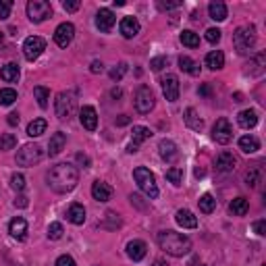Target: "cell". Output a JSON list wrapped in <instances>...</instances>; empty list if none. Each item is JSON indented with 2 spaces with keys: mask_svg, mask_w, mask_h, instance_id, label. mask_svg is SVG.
<instances>
[{
  "mask_svg": "<svg viewBox=\"0 0 266 266\" xmlns=\"http://www.w3.org/2000/svg\"><path fill=\"white\" fill-rule=\"evenodd\" d=\"M46 50V40L40 38V35H29V38L23 42V55L27 61H35L42 57V52Z\"/></svg>",
  "mask_w": 266,
  "mask_h": 266,
  "instance_id": "9",
  "label": "cell"
},
{
  "mask_svg": "<svg viewBox=\"0 0 266 266\" xmlns=\"http://www.w3.org/2000/svg\"><path fill=\"white\" fill-rule=\"evenodd\" d=\"M125 73H127V65L125 63H119L115 69H111V79L113 81H121Z\"/></svg>",
  "mask_w": 266,
  "mask_h": 266,
  "instance_id": "44",
  "label": "cell"
},
{
  "mask_svg": "<svg viewBox=\"0 0 266 266\" xmlns=\"http://www.w3.org/2000/svg\"><path fill=\"white\" fill-rule=\"evenodd\" d=\"M79 121H81L83 129L96 131V127H98V115H96L94 106H83V109L79 111Z\"/></svg>",
  "mask_w": 266,
  "mask_h": 266,
  "instance_id": "15",
  "label": "cell"
},
{
  "mask_svg": "<svg viewBox=\"0 0 266 266\" xmlns=\"http://www.w3.org/2000/svg\"><path fill=\"white\" fill-rule=\"evenodd\" d=\"M46 181H48L52 191L69 193V191H73L79 183V171L69 163H61V165L50 169V173L46 175Z\"/></svg>",
  "mask_w": 266,
  "mask_h": 266,
  "instance_id": "1",
  "label": "cell"
},
{
  "mask_svg": "<svg viewBox=\"0 0 266 266\" xmlns=\"http://www.w3.org/2000/svg\"><path fill=\"white\" fill-rule=\"evenodd\" d=\"M185 123H187V127L193 129V131H202L204 129V121L198 117L196 109H187L185 111Z\"/></svg>",
  "mask_w": 266,
  "mask_h": 266,
  "instance_id": "30",
  "label": "cell"
},
{
  "mask_svg": "<svg viewBox=\"0 0 266 266\" xmlns=\"http://www.w3.org/2000/svg\"><path fill=\"white\" fill-rule=\"evenodd\" d=\"M175 221H177V225L183 227V229H196L198 227V219H196V215H193L191 210H183V208L177 210Z\"/></svg>",
  "mask_w": 266,
  "mask_h": 266,
  "instance_id": "23",
  "label": "cell"
},
{
  "mask_svg": "<svg viewBox=\"0 0 266 266\" xmlns=\"http://www.w3.org/2000/svg\"><path fill=\"white\" fill-rule=\"evenodd\" d=\"M7 123H9L11 127H17V125H19V113H11L7 117Z\"/></svg>",
  "mask_w": 266,
  "mask_h": 266,
  "instance_id": "52",
  "label": "cell"
},
{
  "mask_svg": "<svg viewBox=\"0 0 266 266\" xmlns=\"http://www.w3.org/2000/svg\"><path fill=\"white\" fill-rule=\"evenodd\" d=\"M212 139H215L217 144H221V146H227L229 141L233 139V127H231V123H229L225 117H221L215 123V127H212Z\"/></svg>",
  "mask_w": 266,
  "mask_h": 266,
  "instance_id": "10",
  "label": "cell"
},
{
  "mask_svg": "<svg viewBox=\"0 0 266 266\" xmlns=\"http://www.w3.org/2000/svg\"><path fill=\"white\" fill-rule=\"evenodd\" d=\"M119 29H121V33H123V38H127V40H131V38H135V35L139 33V21L135 19V17H123L121 19V23H119Z\"/></svg>",
  "mask_w": 266,
  "mask_h": 266,
  "instance_id": "16",
  "label": "cell"
},
{
  "mask_svg": "<svg viewBox=\"0 0 266 266\" xmlns=\"http://www.w3.org/2000/svg\"><path fill=\"white\" fill-rule=\"evenodd\" d=\"M181 42H183V46H187V48H198V46H200V35H198L196 31L185 29V31L181 33Z\"/></svg>",
  "mask_w": 266,
  "mask_h": 266,
  "instance_id": "36",
  "label": "cell"
},
{
  "mask_svg": "<svg viewBox=\"0 0 266 266\" xmlns=\"http://www.w3.org/2000/svg\"><path fill=\"white\" fill-rule=\"evenodd\" d=\"M100 227H102V229H109V231H115V229H119V227H121L119 215H117V212H106V221L100 223Z\"/></svg>",
  "mask_w": 266,
  "mask_h": 266,
  "instance_id": "37",
  "label": "cell"
},
{
  "mask_svg": "<svg viewBox=\"0 0 266 266\" xmlns=\"http://www.w3.org/2000/svg\"><path fill=\"white\" fill-rule=\"evenodd\" d=\"M167 63H169L167 57H156V59L150 61V69H152V71H163V69L167 67Z\"/></svg>",
  "mask_w": 266,
  "mask_h": 266,
  "instance_id": "46",
  "label": "cell"
},
{
  "mask_svg": "<svg viewBox=\"0 0 266 266\" xmlns=\"http://www.w3.org/2000/svg\"><path fill=\"white\" fill-rule=\"evenodd\" d=\"M250 75H262L264 73V67H266V57L264 52H260V55H256L252 61H250Z\"/></svg>",
  "mask_w": 266,
  "mask_h": 266,
  "instance_id": "33",
  "label": "cell"
},
{
  "mask_svg": "<svg viewBox=\"0 0 266 266\" xmlns=\"http://www.w3.org/2000/svg\"><path fill=\"white\" fill-rule=\"evenodd\" d=\"M65 144H67V135H65L63 131H57L55 135L50 137V141H48V156H50V158L59 156V154L65 150Z\"/></svg>",
  "mask_w": 266,
  "mask_h": 266,
  "instance_id": "21",
  "label": "cell"
},
{
  "mask_svg": "<svg viewBox=\"0 0 266 266\" xmlns=\"http://www.w3.org/2000/svg\"><path fill=\"white\" fill-rule=\"evenodd\" d=\"M11 187H13L15 191H23V189H25V177H23L21 173H15V175L11 177Z\"/></svg>",
  "mask_w": 266,
  "mask_h": 266,
  "instance_id": "43",
  "label": "cell"
},
{
  "mask_svg": "<svg viewBox=\"0 0 266 266\" xmlns=\"http://www.w3.org/2000/svg\"><path fill=\"white\" fill-rule=\"evenodd\" d=\"M167 179H169L173 185H181V181H183V169L171 167V169L167 171Z\"/></svg>",
  "mask_w": 266,
  "mask_h": 266,
  "instance_id": "40",
  "label": "cell"
},
{
  "mask_svg": "<svg viewBox=\"0 0 266 266\" xmlns=\"http://www.w3.org/2000/svg\"><path fill=\"white\" fill-rule=\"evenodd\" d=\"M206 67L212 69V71H219L225 67V55L221 50H212L206 55Z\"/></svg>",
  "mask_w": 266,
  "mask_h": 266,
  "instance_id": "28",
  "label": "cell"
},
{
  "mask_svg": "<svg viewBox=\"0 0 266 266\" xmlns=\"http://www.w3.org/2000/svg\"><path fill=\"white\" fill-rule=\"evenodd\" d=\"M90 71H92V73H102L104 67H102V63H100V61H94V63H92V67H90Z\"/></svg>",
  "mask_w": 266,
  "mask_h": 266,
  "instance_id": "56",
  "label": "cell"
},
{
  "mask_svg": "<svg viewBox=\"0 0 266 266\" xmlns=\"http://www.w3.org/2000/svg\"><path fill=\"white\" fill-rule=\"evenodd\" d=\"M254 231L258 235H266V221H256L254 223Z\"/></svg>",
  "mask_w": 266,
  "mask_h": 266,
  "instance_id": "51",
  "label": "cell"
},
{
  "mask_svg": "<svg viewBox=\"0 0 266 266\" xmlns=\"http://www.w3.org/2000/svg\"><path fill=\"white\" fill-rule=\"evenodd\" d=\"M158 7L165 9V11H171V9H179V7H181V3H161Z\"/></svg>",
  "mask_w": 266,
  "mask_h": 266,
  "instance_id": "55",
  "label": "cell"
},
{
  "mask_svg": "<svg viewBox=\"0 0 266 266\" xmlns=\"http://www.w3.org/2000/svg\"><path fill=\"white\" fill-rule=\"evenodd\" d=\"M67 219L73 225H83L85 223V208L81 204H71L67 210Z\"/></svg>",
  "mask_w": 266,
  "mask_h": 266,
  "instance_id": "27",
  "label": "cell"
},
{
  "mask_svg": "<svg viewBox=\"0 0 266 266\" xmlns=\"http://www.w3.org/2000/svg\"><path fill=\"white\" fill-rule=\"evenodd\" d=\"M27 204H29L27 198L23 196V193H19V196H17V200H15V206L17 208H27Z\"/></svg>",
  "mask_w": 266,
  "mask_h": 266,
  "instance_id": "53",
  "label": "cell"
},
{
  "mask_svg": "<svg viewBox=\"0 0 266 266\" xmlns=\"http://www.w3.org/2000/svg\"><path fill=\"white\" fill-rule=\"evenodd\" d=\"M229 210H231L235 217H245L247 210H250V202L245 198H235L231 204H229Z\"/></svg>",
  "mask_w": 266,
  "mask_h": 266,
  "instance_id": "32",
  "label": "cell"
},
{
  "mask_svg": "<svg viewBox=\"0 0 266 266\" xmlns=\"http://www.w3.org/2000/svg\"><path fill=\"white\" fill-rule=\"evenodd\" d=\"M163 94L169 102H177L179 100V77L169 73L167 77H163Z\"/></svg>",
  "mask_w": 266,
  "mask_h": 266,
  "instance_id": "12",
  "label": "cell"
},
{
  "mask_svg": "<svg viewBox=\"0 0 266 266\" xmlns=\"http://www.w3.org/2000/svg\"><path fill=\"white\" fill-rule=\"evenodd\" d=\"M52 15V5L46 0H29L27 3V17L33 23H42Z\"/></svg>",
  "mask_w": 266,
  "mask_h": 266,
  "instance_id": "6",
  "label": "cell"
},
{
  "mask_svg": "<svg viewBox=\"0 0 266 266\" xmlns=\"http://www.w3.org/2000/svg\"><path fill=\"white\" fill-rule=\"evenodd\" d=\"M75 111V98L73 94H69V92H61L55 100V113L61 121H69L71 115H73Z\"/></svg>",
  "mask_w": 266,
  "mask_h": 266,
  "instance_id": "7",
  "label": "cell"
},
{
  "mask_svg": "<svg viewBox=\"0 0 266 266\" xmlns=\"http://www.w3.org/2000/svg\"><path fill=\"white\" fill-rule=\"evenodd\" d=\"M179 69L181 71H185V73H189V75H200V67H198V63L196 61H191L189 57H179Z\"/></svg>",
  "mask_w": 266,
  "mask_h": 266,
  "instance_id": "34",
  "label": "cell"
},
{
  "mask_svg": "<svg viewBox=\"0 0 266 266\" xmlns=\"http://www.w3.org/2000/svg\"><path fill=\"white\" fill-rule=\"evenodd\" d=\"M9 233L11 237H15L17 241H23L27 237V221L23 217H15L11 223H9Z\"/></svg>",
  "mask_w": 266,
  "mask_h": 266,
  "instance_id": "17",
  "label": "cell"
},
{
  "mask_svg": "<svg viewBox=\"0 0 266 266\" xmlns=\"http://www.w3.org/2000/svg\"><path fill=\"white\" fill-rule=\"evenodd\" d=\"M239 150L245 152V154H254V152H258V150H260V141H258V137H254V135H243V137L239 139Z\"/></svg>",
  "mask_w": 266,
  "mask_h": 266,
  "instance_id": "29",
  "label": "cell"
},
{
  "mask_svg": "<svg viewBox=\"0 0 266 266\" xmlns=\"http://www.w3.org/2000/svg\"><path fill=\"white\" fill-rule=\"evenodd\" d=\"M200 94H202V96H210V85H208V83H204V85L200 87Z\"/></svg>",
  "mask_w": 266,
  "mask_h": 266,
  "instance_id": "58",
  "label": "cell"
},
{
  "mask_svg": "<svg viewBox=\"0 0 266 266\" xmlns=\"http://www.w3.org/2000/svg\"><path fill=\"white\" fill-rule=\"evenodd\" d=\"M115 23H117V17H115V13H113L111 9H100V11L96 13V27H98L102 33L113 31Z\"/></svg>",
  "mask_w": 266,
  "mask_h": 266,
  "instance_id": "13",
  "label": "cell"
},
{
  "mask_svg": "<svg viewBox=\"0 0 266 266\" xmlns=\"http://www.w3.org/2000/svg\"><path fill=\"white\" fill-rule=\"evenodd\" d=\"M146 252H148V245L141 241V239H133L127 243V256L133 260V262H139L146 258Z\"/></svg>",
  "mask_w": 266,
  "mask_h": 266,
  "instance_id": "20",
  "label": "cell"
},
{
  "mask_svg": "<svg viewBox=\"0 0 266 266\" xmlns=\"http://www.w3.org/2000/svg\"><path fill=\"white\" fill-rule=\"evenodd\" d=\"M63 233H65V229H63V225L61 223H50V227H48V239H61L63 237Z\"/></svg>",
  "mask_w": 266,
  "mask_h": 266,
  "instance_id": "42",
  "label": "cell"
},
{
  "mask_svg": "<svg viewBox=\"0 0 266 266\" xmlns=\"http://www.w3.org/2000/svg\"><path fill=\"white\" fill-rule=\"evenodd\" d=\"M75 161H77V163H79V165H83V167H85V169H87V167H90V158H87V156H85V154H81V152H79V154H77V156H75Z\"/></svg>",
  "mask_w": 266,
  "mask_h": 266,
  "instance_id": "54",
  "label": "cell"
},
{
  "mask_svg": "<svg viewBox=\"0 0 266 266\" xmlns=\"http://www.w3.org/2000/svg\"><path fill=\"white\" fill-rule=\"evenodd\" d=\"M245 181H247V185H252V187H254V185L258 183V171H256V169L247 171V173H245Z\"/></svg>",
  "mask_w": 266,
  "mask_h": 266,
  "instance_id": "49",
  "label": "cell"
},
{
  "mask_svg": "<svg viewBox=\"0 0 266 266\" xmlns=\"http://www.w3.org/2000/svg\"><path fill=\"white\" fill-rule=\"evenodd\" d=\"M208 15H210V19H215V21H225L227 19V5L225 3H219V0H215V3H210L208 5Z\"/></svg>",
  "mask_w": 266,
  "mask_h": 266,
  "instance_id": "26",
  "label": "cell"
},
{
  "mask_svg": "<svg viewBox=\"0 0 266 266\" xmlns=\"http://www.w3.org/2000/svg\"><path fill=\"white\" fill-rule=\"evenodd\" d=\"M150 137H152V131H150L148 127L135 125V127H133V139H131V144L127 146V152H129V154H135V152L139 150V146L144 144L146 139H150Z\"/></svg>",
  "mask_w": 266,
  "mask_h": 266,
  "instance_id": "14",
  "label": "cell"
},
{
  "mask_svg": "<svg viewBox=\"0 0 266 266\" xmlns=\"http://www.w3.org/2000/svg\"><path fill=\"white\" fill-rule=\"evenodd\" d=\"M217 208V200L210 196V193H204V196L200 198V210L204 212V215H210V212H215Z\"/></svg>",
  "mask_w": 266,
  "mask_h": 266,
  "instance_id": "38",
  "label": "cell"
},
{
  "mask_svg": "<svg viewBox=\"0 0 266 266\" xmlns=\"http://www.w3.org/2000/svg\"><path fill=\"white\" fill-rule=\"evenodd\" d=\"M3 40H5V35H3V31H0V44H3Z\"/></svg>",
  "mask_w": 266,
  "mask_h": 266,
  "instance_id": "62",
  "label": "cell"
},
{
  "mask_svg": "<svg viewBox=\"0 0 266 266\" xmlns=\"http://www.w3.org/2000/svg\"><path fill=\"white\" fill-rule=\"evenodd\" d=\"M73 38H75V27H73V23H61L57 29H55V42H57V46H61V48H67L71 42H73Z\"/></svg>",
  "mask_w": 266,
  "mask_h": 266,
  "instance_id": "11",
  "label": "cell"
},
{
  "mask_svg": "<svg viewBox=\"0 0 266 266\" xmlns=\"http://www.w3.org/2000/svg\"><path fill=\"white\" fill-rule=\"evenodd\" d=\"M46 127H48L46 119H33L27 125V135L29 137H40L42 133H46Z\"/></svg>",
  "mask_w": 266,
  "mask_h": 266,
  "instance_id": "31",
  "label": "cell"
},
{
  "mask_svg": "<svg viewBox=\"0 0 266 266\" xmlns=\"http://www.w3.org/2000/svg\"><path fill=\"white\" fill-rule=\"evenodd\" d=\"M196 177H198V179H202V177H204V169L198 167V169H196Z\"/></svg>",
  "mask_w": 266,
  "mask_h": 266,
  "instance_id": "60",
  "label": "cell"
},
{
  "mask_svg": "<svg viewBox=\"0 0 266 266\" xmlns=\"http://www.w3.org/2000/svg\"><path fill=\"white\" fill-rule=\"evenodd\" d=\"M15 146H17V135H13V133H3V135H0V152L13 150Z\"/></svg>",
  "mask_w": 266,
  "mask_h": 266,
  "instance_id": "39",
  "label": "cell"
},
{
  "mask_svg": "<svg viewBox=\"0 0 266 266\" xmlns=\"http://www.w3.org/2000/svg\"><path fill=\"white\" fill-rule=\"evenodd\" d=\"M0 77H3L7 83H17V81H19V77H21V73H19V65H15V63L5 65L3 69H0Z\"/></svg>",
  "mask_w": 266,
  "mask_h": 266,
  "instance_id": "25",
  "label": "cell"
},
{
  "mask_svg": "<svg viewBox=\"0 0 266 266\" xmlns=\"http://www.w3.org/2000/svg\"><path fill=\"white\" fill-rule=\"evenodd\" d=\"M92 196L98 202H109L113 198V187L104 181H94L92 183Z\"/></svg>",
  "mask_w": 266,
  "mask_h": 266,
  "instance_id": "22",
  "label": "cell"
},
{
  "mask_svg": "<svg viewBox=\"0 0 266 266\" xmlns=\"http://www.w3.org/2000/svg\"><path fill=\"white\" fill-rule=\"evenodd\" d=\"M221 29H217V27H210V29H206V40L210 42V44H219L221 42Z\"/></svg>",
  "mask_w": 266,
  "mask_h": 266,
  "instance_id": "45",
  "label": "cell"
},
{
  "mask_svg": "<svg viewBox=\"0 0 266 266\" xmlns=\"http://www.w3.org/2000/svg\"><path fill=\"white\" fill-rule=\"evenodd\" d=\"M133 102H135V111L139 115H150V111L154 109V104H156V98H154V92L150 90L148 85H139Z\"/></svg>",
  "mask_w": 266,
  "mask_h": 266,
  "instance_id": "5",
  "label": "cell"
},
{
  "mask_svg": "<svg viewBox=\"0 0 266 266\" xmlns=\"http://www.w3.org/2000/svg\"><path fill=\"white\" fill-rule=\"evenodd\" d=\"M55 266H77V264H75V260L71 258L69 254H63V256H59V260H57Z\"/></svg>",
  "mask_w": 266,
  "mask_h": 266,
  "instance_id": "48",
  "label": "cell"
},
{
  "mask_svg": "<svg viewBox=\"0 0 266 266\" xmlns=\"http://www.w3.org/2000/svg\"><path fill=\"white\" fill-rule=\"evenodd\" d=\"M11 9H13L11 0H0V19H9Z\"/></svg>",
  "mask_w": 266,
  "mask_h": 266,
  "instance_id": "47",
  "label": "cell"
},
{
  "mask_svg": "<svg viewBox=\"0 0 266 266\" xmlns=\"http://www.w3.org/2000/svg\"><path fill=\"white\" fill-rule=\"evenodd\" d=\"M161 250L167 252L169 256H175V258H183L185 254L191 252V239L183 233H177V231H161L156 237Z\"/></svg>",
  "mask_w": 266,
  "mask_h": 266,
  "instance_id": "2",
  "label": "cell"
},
{
  "mask_svg": "<svg viewBox=\"0 0 266 266\" xmlns=\"http://www.w3.org/2000/svg\"><path fill=\"white\" fill-rule=\"evenodd\" d=\"M40 158H42V148L38 144H25L19 152H17V165L33 167L35 163H40Z\"/></svg>",
  "mask_w": 266,
  "mask_h": 266,
  "instance_id": "8",
  "label": "cell"
},
{
  "mask_svg": "<svg viewBox=\"0 0 266 266\" xmlns=\"http://www.w3.org/2000/svg\"><path fill=\"white\" fill-rule=\"evenodd\" d=\"M154 266H169V262L163 260V258H158V260H154Z\"/></svg>",
  "mask_w": 266,
  "mask_h": 266,
  "instance_id": "59",
  "label": "cell"
},
{
  "mask_svg": "<svg viewBox=\"0 0 266 266\" xmlns=\"http://www.w3.org/2000/svg\"><path fill=\"white\" fill-rule=\"evenodd\" d=\"M33 96H35V100H38L40 109H46V106H48V100H50V90H48V87H44V85L33 87Z\"/></svg>",
  "mask_w": 266,
  "mask_h": 266,
  "instance_id": "35",
  "label": "cell"
},
{
  "mask_svg": "<svg viewBox=\"0 0 266 266\" xmlns=\"http://www.w3.org/2000/svg\"><path fill=\"white\" fill-rule=\"evenodd\" d=\"M115 123H117V125H127V123H129V117H127V115H121Z\"/></svg>",
  "mask_w": 266,
  "mask_h": 266,
  "instance_id": "57",
  "label": "cell"
},
{
  "mask_svg": "<svg viewBox=\"0 0 266 266\" xmlns=\"http://www.w3.org/2000/svg\"><path fill=\"white\" fill-rule=\"evenodd\" d=\"M111 94H113V98H119V96H121V90H113Z\"/></svg>",
  "mask_w": 266,
  "mask_h": 266,
  "instance_id": "61",
  "label": "cell"
},
{
  "mask_svg": "<svg viewBox=\"0 0 266 266\" xmlns=\"http://www.w3.org/2000/svg\"><path fill=\"white\" fill-rule=\"evenodd\" d=\"M233 46L237 55H247L256 46V27L254 25H241L233 33Z\"/></svg>",
  "mask_w": 266,
  "mask_h": 266,
  "instance_id": "3",
  "label": "cell"
},
{
  "mask_svg": "<svg viewBox=\"0 0 266 266\" xmlns=\"http://www.w3.org/2000/svg\"><path fill=\"white\" fill-rule=\"evenodd\" d=\"M235 165H237V158L231 152H227V150L221 152L217 156V161H215V167H217L219 173H231L235 169Z\"/></svg>",
  "mask_w": 266,
  "mask_h": 266,
  "instance_id": "18",
  "label": "cell"
},
{
  "mask_svg": "<svg viewBox=\"0 0 266 266\" xmlns=\"http://www.w3.org/2000/svg\"><path fill=\"white\" fill-rule=\"evenodd\" d=\"M15 100H17V92L13 90V87H5V90H0V104H3V106H11Z\"/></svg>",
  "mask_w": 266,
  "mask_h": 266,
  "instance_id": "41",
  "label": "cell"
},
{
  "mask_svg": "<svg viewBox=\"0 0 266 266\" xmlns=\"http://www.w3.org/2000/svg\"><path fill=\"white\" fill-rule=\"evenodd\" d=\"M133 179H135L137 187L144 191L150 200H156V198H158V185H156V179H154V175H152L150 169L137 167V169L133 171Z\"/></svg>",
  "mask_w": 266,
  "mask_h": 266,
  "instance_id": "4",
  "label": "cell"
},
{
  "mask_svg": "<svg viewBox=\"0 0 266 266\" xmlns=\"http://www.w3.org/2000/svg\"><path fill=\"white\" fill-rule=\"evenodd\" d=\"M158 150H161L163 161H167V163H175L177 156H179V148H177V144H175L173 139H161Z\"/></svg>",
  "mask_w": 266,
  "mask_h": 266,
  "instance_id": "19",
  "label": "cell"
},
{
  "mask_svg": "<svg viewBox=\"0 0 266 266\" xmlns=\"http://www.w3.org/2000/svg\"><path fill=\"white\" fill-rule=\"evenodd\" d=\"M237 123L241 129H254L258 125V115L256 111H241L237 115Z\"/></svg>",
  "mask_w": 266,
  "mask_h": 266,
  "instance_id": "24",
  "label": "cell"
},
{
  "mask_svg": "<svg viewBox=\"0 0 266 266\" xmlns=\"http://www.w3.org/2000/svg\"><path fill=\"white\" fill-rule=\"evenodd\" d=\"M63 9H65L67 13H75V11L79 9V3H77V0H65V3H63Z\"/></svg>",
  "mask_w": 266,
  "mask_h": 266,
  "instance_id": "50",
  "label": "cell"
}]
</instances>
